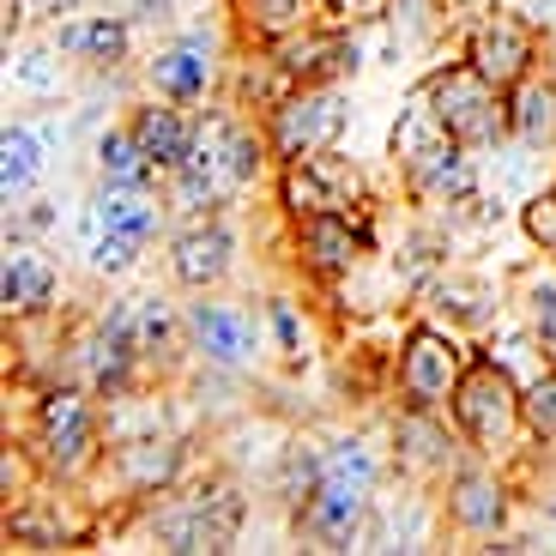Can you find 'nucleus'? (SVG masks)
<instances>
[{
    "instance_id": "nucleus-29",
    "label": "nucleus",
    "mask_w": 556,
    "mask_h": 556,
    "mask_svg": "<svg viewBox=\"0 0 556 556\" xmlns=\"http://www.w3.org/2000/svg\"><path fill=\"white\" fill-rule=\"evenodd\" d=\"M520 424H527L532 442L556 447V363L544 369L539 381H532L527 393H520Z\"/></svg>"
},
{
    "instance_id": "nucleus-2",
    "label": "nucleus",
    "mask_w": 556,
    "mask_h": 556,
    "mask_svg": "<svg viewBox=\"0 0 556 556\" xmlns=\"http://www.w3.org/2000/svg\"><path fill=\"white\" fill-rule=\"evenodd\" d=\"M30 459L49 478H79L103 447V424H98V400L85 388H49L30 412V435H25Z\"/></svg>"
},
{
    "instance_id": "nucleus-36",
    "label": "nucleus",
    "mask_w": 556,
    "mask_h": 556,
    "mask_svg": "<svg viewBox=\"0 0 556 556\" xmlns=\"http://www.w3.org/2000/svg\"><path fill=\"white\" fill-rule=\"evenodd\" d=\"M85 0H13V25H42V18H55L61 13H79Z\"/></svg>"
},
{
    "instance_id": "nucleus-20",
    "label": "nucleus",
    "mask_w": 556,
    "mask_h": 556,
    "mask_svg": "<svg viewBox=\"0 0 556 556\" xmlns=\"http://www.w3.org/2000/svg\"><path fill=\"white\" fill-rule=\"evenodd\" d=\"M0 303H7V320H30L55 303V266H49V254H37L30 242H13L7 249V273H0Z\"/></svg>"
},
{
    "instance_id": "nucleus-19",
    "label": "nucleus",
    "mask_w": 556,
    "mask_h": 556,
    "mask_svg": "<svg viewBox=\"0 0 556 556\" xmlns=\"http://www.w3.org/2000/svg\"><path fill=\"white\" fill-rule=\"evenodd\" d=\"M115 478L127 496H164L181 478V442L176 435H134L115 447Z\"/></svg>"
},
{
    "instance_id": "nucleus-9",
    "label": "nucleus",
    "mask_w": 556,
    "mask_h": 556,
    "mask_svg": "<svg viewBox=\"0 0 556 556\" xmlns=\"http://www.w3.org/2000/svg\"><path fill=\"white\" fill-rule=\"evenodd\" d=\"M242 515H249V502L237 484H206L164 520V551H230L242 532Z\"/></svg>"
},
{
    "instance_id": "nucleus-21",
    "label": "nucleus",
    "mask_w": 556,
    "mask_h": 556,
    "mask_svg": "<svg viewBox=\"0 0 556 556\" xmlns=\"http://www.w3.org/2000/svg\"><path fill=\"white\" fill-rule=\"evenodd\" d=\"M127 320H134V345L139 363H176L188 351V315L164 303V296H127Z\"/></svg>"
},
{
    "instance_id": "nucleus-34",
    "label": "nucleus",
    "mask_w": 556,
    "mask_h": 556,
    "mask_svg": "<svg viewBox=\"0 0 556 556\" xmlns=\"http://www.w3.org/2000/svg\"><path fill=\"white\" fill-rule=\"evenodd\" d=\"M139 249H146V242H134V237H122V230H103L98 224V242H91V266H98V273H134V261H139Z\"/></svg>"
},
{
    "instance_id": "nucleus-28",
    "label": "nucleus",
    "mask_w": 556,
    "mask_h": 556,
    "mask_svg": "<svg viewBox=\"0 0 556 556\" xmlns=\"http://www.w3.org/2000/svg\"><path fill=\"white\" fill-rule=\"evenodd\" d=\"M37 176H42V146H37V134H30L25 122H7V134H0V188H7V200L25 194Z\"/></svg>"
},
{
    "instance_id": "nucleus-3",
    "label": "nucleus",
    "mask_w": 556,
    "mask_h": 556,
    "mask_svg": "<svg viewBox=\"0 0 556 556\" xmlns=\"http://www.w3.org/2000/svg\"><path fill=\"white\" fill-rule=\"evenodd\" d=\"M520 393L527 388H515V376H508L496 357L466 363V376H459L447 412H454V430L466 435L472 454H502V447L515 442V430H527V424H520Z\"/></svg>"
},
{
    "instance_id": "nucleus-32",
    "label": "nucleus",
    "mask_w": 556,
    "mask_h": 556,
    "mask_svg": "<svg viewBox=\"0 0 556 556\" xmlns=\"http://www.w3.org/2000/svg\"><path fill=\"white\" fill-rule=\"evenodd\" d=\"M266 327H273V345L285 351V357L308 363V327L296 320V308L285 303V296H273V303H266Z\"/></svg>"
},
{
    "instance_id": "nucleus-14",
    "label": "nucleus",
    "mask_w": 556,
    "mask_h": 556,
    "mask_svg": "<svg viewBox=\"0 0 556 556\" xmlns=\"http://www.w3.org/2000/svg\"><path fill=\"white\" fill-rule=\"evenodd\" d=\"M369 254V218H296V261L315 278H345L357 273V261Z\"/></svg>"
},
{
    "instance_id": "nucleus-13",
    "label": "nucleus",
    "mask_w": 556,
    "mask_h": 556,
    "mask_svg": "<svg viewBox=\"0 0 556 556\" xmlns=\"http://www.w3.org/2000/svg\"><path fill=\"white\" fill-rule=\"evenodd\" d=\"M400 176L424 206H472L478 200V164L459 139H435L424 157L400 164Z\"/></svg>"
},
{
    "instance_id": "nucleus-5",
    "label": "nucleus",
    "mask_w": 556,
    "mask_h": 556,
    "mask_svg": "<svg viewBox=\"0 0 556 556\" xmlns=\"http://www.w3.org/2000/svg\"><path fill=\"white\" fill-rule=\"evenodd\" d=\"M339 134H345V98H339L333 85H296L278 110H266L273 164H296V157L333 152Z\"/></svg>"
},
{
    "instance_id": "nucleus-6",
    "label": "nucleus",
    "mask_w": 556,
    "mask_h": 556,
    "mask_svg": "<svg viewBox=\"0 0 556 556\" xmlns=\"http://www.w3.org/2000/svg\"><path fill=\"white\" fill-rule=\"evenodd\" d=\"M181 315H188V351L200 363H212V369H224V376L249 369L266 345V315H254L242 303H224L212 291H200V303H188Z\"/></svg>"
},
{
    "instance_id": "nucleus-12",
    "label": "nucleus",
    "mask_w": 556,
    "mask_h": 556,
    "mask_svg": "<svg viewBox=\"0 0 556 556\" xmlns=\"http://www.w3.org/2000/svg\"><path fill=\"white\" fill-rule=\"evenodd\" d=\"M146 79H152V98H169L181 110H194V103L212 98V85H218V55H212V42L194 30V37L164 42L146 61Z\"/></svg>"
},
{
    "instance_id": "nucleus-26",
    "label": "nucleus",
    "mask_w": 556,
    "mask_h": 556,
    "mask_svg": "<svg viewBox=\"0 0 556 556\" xmlns=\"http://www.w3.org/2000/svg\"><path fill=\"white\" fill-rule=\"evenodd\" d=\"M7 544H18V551H67V544H79V527L49 496H18V508L7 515Z\"/></svg>"
},
{
    "instance_id": "nucleus-7",
    "label": "nucleus",
    "mask_w": 556,
    "mask_h": 556,
    "mask_svg": "<svg viewBox=\"0 0 556 556\" xmlns=\"http://www.w3.org/2000/svg\"><path fill=\"white\" fill-rule=\"evenodd\" d=\"M466 351L447 327H412L400 345V400L405 412H442L466 376Z\"/></svg>"
},
{
    "instance_id": "nucleus-1",
    "label": "nucleus",
    "mask_w": 556,
    "mask_h": 556,
    "mask_svg": "<svg viewBox=\"0 0 556 556\" xmlns=\"http://www.w3.org/2000/svg\"><path fill=\"white\" fill-rule=\"evenodd\" d=\"M424 98H430L435 122L447 127V139H459L466 152H496L508 139V91L490 85L472 61H447L424 79Z\"/></svg>"
},
{
    "instance_id": "nucleus-15",
    "label": "nucleus",
    "mask_w": 556,
    "mask_h": 556,
    "mask_svg": "<svg viewBox=\"0 0 556 556\" xmlns=\"http://www.w3.org/2000/svg\"><path fill=\"white\" fill-rule=\"evenodd\" d=\"M55 55H67V61H79V67H122L127 61V49H134V25H127L122 13H73V18H61L55 25Z\"/></svg>"
},
{
    "instance_id": "nucleus-27",
    "label": "nucleus",
    "mask_w": 556,
    "mask_h": 556,
    "mask_svg": "<svg viewBox=\"0 0 556 556\" xmlns=\"http://www.w3.org/2000/svg\"><path fill=\"white\" fill-rule=\"evenodd\" d=\"M98 176L115 181V188H152L157 181V164L146 157V146L134 139V127H110V134L98 139Z\"/></svg>"
},
{
    "instance_id": "nucleus-4",
    "label": "nucleus",
    "mask_w": 556,
    "mask_h": 556,
    "mask_svg": "<svg viewBox=\"0 0 556 556\" xmlns=\"http://www.w3.org/2000/svg\"><path fill=\"white\" fill-rule=\"evenodd\" d=\"M278 206L285 218H369V181L351 157L333 152H315V157H296V164H278Z\"/></svg>"
},
{
    "instance_id": "nucleus-10",
    "label": "nucleus",
    "mask_w": 556,
    "mask_h": 556,
    "mask_svg": "<svg viewBox=\"0 0 556 556\" xmlns=\"http://www.w3.org/2000/svg\"><path fill=\"white\" fill-rule=\"evenodd\" d=\"M237 266V230L224 218H188L169 237V278H176L181 291H218L224 278Z\"/></svg>"
},
{
    "instance_id": "nucleus-39",
    "label": "nucleus",
    "mask_w": 556,
    "mask_h": 556,
    "mask_svg": "<svg viewBox=\"0 0 556 556\" xmlns=\"http://www.w3.org/2000/svg\"><path fill=\"white\" fill-rule=\"evenodd\" d=\"M134 13L139 18H169L176 13V0H134Z\"/></svg>"
},
{
    "instance_id": "nucleus-33",
    "label": "nucleus",
    "mask_w": 556,
    "mask_h": 556,
    "mask_svg": "<svg viewBox=\"0 0 556 556\" xmlns=\"http://www.w3.org/2000/svg\"><path fill=\"white\" fill-rule=\"evenodd\" d=\"M520 230H527L532 249L556 254V188H544V194H532L527 206H520Z\"/></svg>"
},
{
    "instance_id": "nucleus-30",
    "label": "nucleus",
    "mask_w": 556,
    "mask_h": 556,
    "mask_svg": "<svg viewBox=\"0 0 556 556\" xmlns=\"http://www.w3.org/2000/svg\"><path fill=\"white\" fill-rule=\"evenodd\" d=\"M430 296H435V308L454 315V320H484V303H490V291L478 278H435Z\"/></svg>"
},
{
    "instance_id": "nucleus-35",
    "label": "nucleus",
    "mask_w": 556,
    "mask_h": 556,
    "mask_svg": "<svg viewBox=\"0 0 556 556\" xmlns=\"http://www.w3.org/2000/svg\"><path fill=\"white\" fill-rule=\"evenodd\" d=\"M320 466H327V478H351V484L376 490V459L363 454V442H339L333 454H320Z\"/></svg>"
},
{
    "instance_id": "nucleus-24",
    "label": "nucleus",
    "mask_w": 556,
    "mask_h": 556,
    "mask_svg": "<svg viewBox=\"0 0 556 556\" xmlns=\"http://www.w3.org/2000/svg\"><path fill=\"white\" fill-rule=\"evenodd\" d=\"M164 212H169V200L152 194V188H115V181L98 188V224L103 230H122L134 242H152L164 230Z\"/></svg>"
},
{
    "instance_id": "nucleus-16",
    "label": "nucleus",
    "mask_w": 556,
    "mask_h": 556,
    "mask_svg": "<svg viewBox=\"0 0 556 556\" xmlns=\"http://www.w3.org/2000/svg\"><path fill=\"white\" fill-rule=\"evenodd\" d=\"M273 61L291 85H339L345 73H357V42L345 30H303V37L278 42Z\"/></svg>"
},
{
    "instance_id": "nucleus-23",
    "label": "nucleus",
    "mask_w": 556,
    "mask_h": 556,
    "mask_svg": "<svg viewBox=\"0 0 556 556\" xmlns=\"http://www.w3.org/2000/svg\"><path fill=\"white\" fill-rule=\"evenodd\" d=\"M508 139L527 152H551L556 146V79H520L508 91Z\"/></svg>"
},
{
    "instance_id": "nucleus-18",
    "label": "nucleus",
    "mask_w": 556,
    "mask_h": 556,
    "mask_svg": "<svg viewBox=\"0 0 556 556\" xmlns=\"http://www.w3.org/2000/svg\"><path fill=\"white\" fill-rule=\"evenodd\" d=\"M127 127H134V139L146 146V157L157 164V176L181 169V164H188V152H194V122H188L181 103H169V98L139 103V110L127 115Z\"/></svg>"
},
{
    "instance_id": "nucleus-37",
    "label": "nucleus",
    "mask_w": 556,
    "mask_h": 556,
    "mask_svg": "<svg viewBox=\"0 0 556 556\" xmlns=\"http://www.w3.org/2000/svg\"><path fill=\"white\" fill-rule=\"evenodd\" d=\"M327 13H333L339 25H363V18L388 13V0H327Z\"/></svg>"
},
{
    "instance_id": "nucleus-40",
    "label": "nucleus",
    "mask_w": 556,
    "mask_h": 556,
    "mask_svg": "<svg viewBox=\"0 0 556 556\" xmlns=\"http://www.w3.org/2000/svg\"><path fill=\"white\" fill-rule=\"evenodd\" d=\"M539 7V18H556V0H532Z\"/></svg>"
},
{
    "instance_id": "nucleus-25",
    "label": "nucleus",
    "mask_w": 556,
    "mask_h": 556,
    "mask_svg": "<svg viewBox=\"0 0 556 556\" xmlns=\"http://www.w3.org/2000/svg\"><path fill=\"white\" fill-rule=\"evenodd\" d=\"M393 442H400V466L417 478H454L447 466H454V435L435 424V412H405L400 430H393Z\"/></svg>"
},
{
    "instance_id": "nucleus-31",
    "label": "nucleus",
    "mask_w": 556,
    "mask_h": 556,
    "mask_svg": "<svg viewBox=\"0 0 556 556\" xmlns=\"http://www.w3.org/2000/svg\"><path fill=\"white\" fill-rule=\"evenodd\" d=\"M527 320H532V339L544 345V357L556 363V285L551 278H532L527 285Z\"/></svg>"
},
{
    "instance_id": "nucleus-8",
    "label": "nucleus",
    "mask_w": 556,
    "mask_h": 556,
    "mask_svg": "<svg viewBox=\"0 0 556 556\" xmlns=\"http://www.w3.org/2000/svg\"><path fill=\"white\" fill-rule=\"evenodd\" d=\"M466 61H472L490 85L515 91V85L532 79V67H539V30L520 13H508V7H490V13L466 30Z\"/></svg>"
},
{
    "instance_id": "nucleus-38",
    "label": "nucleus",
    "mask_w": 556,
    "mask_h": 556,
    "mask_svg": "<svg viewBox=\"0 0 556 556\" xmlns=\"http://www.w3.org/2000/svg\"><path fill=\"white\" fill-rule=\"evenodd\" d=\"M30 454V447H25ZM25 454H7V466H0V484H7V496H25Z\"/></svg>"
},
{
    "instance_id": "nucleus-22",
    "label": "nucleus",
    "mask_w": 556,
    "mask_h": 556,
    "mask_svg": "<svg viewBox=\"0 0 556 556\" xmlns=\"http://www.w3.org/2000/svg\"><path fill=\"white\" fill-rule=\"evenodd\" d=\"M315 13H327V0H237L242 37L261 49H278V42L315 30Z\"/></svg>"
},
{
    "instance_id": "nucleus-11",
    "label": "nucleus",
    "mask_w": 556,
    "mask_h": 556,
    "mask_svg": "<svg viewBox=\"0 0 556 556\" xmlns=\"http://www.w3.org/2000/svg\"><path fill=\"white\" fill-rule=\"evenodd\" d=\"M363 527H369V484H351V478H320V490L296 508V532L315 551H351Z\"/></svg>"
},
{
    "instance_id": "nucleus-17",
    "label": "nucleus",
    "mask_w": 556,
    "mask_h": 556,
    "mask_svg": "<svg viewBox=\"0 0 556 556\" xmlns=\"http://www.w3.org/2000/svg\"><path fill=\"white\" fill-rule=\"evenodd\" d=\"M447 527L466 532V539H496L508 532V484L478 466L447 478Z\"/></svg>"
}]
</instances>
